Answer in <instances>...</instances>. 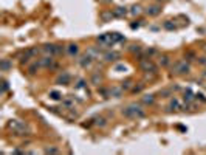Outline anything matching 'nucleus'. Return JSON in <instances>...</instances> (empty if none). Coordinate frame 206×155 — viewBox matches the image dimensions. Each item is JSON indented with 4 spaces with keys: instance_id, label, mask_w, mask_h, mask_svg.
I'll return each instance as SVG.
<instances>
[{
    "instance_id": "f257e3e1",
    "label": "nucleus",
    "mask_w": 206,
    "mask_h": 155,
    "mask_svg": "<svg viewBox=\"0 0 206 155\" xmlns=\"http://www.w3.org/2000/svg\"><path fill=\"white\" fill-rule=\"evenodd\" d=\"M123 115L125 118H130V119H140V118H144L146 116V110L143 109L141 104L132 102L125 109H123Z\"/></svg>"
},
{
    "instance_id": "f03ea898",
    "label": "nucleus",
    "mask_w": 206,
    "mask_h": 155,
    "mask_svg": "<svg viewBox=\"0 0 206 155\" xmlns=\"http://www.w3.org/2000/svg\"><path fill=\"white\" fill-rule=\"evenodd\" d=\"M140 68L144 73H158V67L150 59H140Z\"/></svg>"
},
{
    "instance_id": "7ed1b4c3",
    "label": "nucleus",
    "mask_w": 206,
    "mask_h": 155,
    "mask_svg": "<svg viewBox=\"0 0 206 155\" xmlns=\"http://www.w3.org/2000/svg\"><path fill=\"white\" fill-rule=\"evenodd\" d=\"M174 73H177V75H188L189 72H191V65L186 62V61H178V62H175V65H174Z\"/></svg>"
},
{
    "instance_id": "20e7f679",
    "label": "nucleus",
    "mask_w": 206,
    "mask_h": 155,
    "mask_svg": "<svg viewBox=\"0 0 206 155\" xmlns=\"http://www.w3.org/2000/svg\"><path fill=\"white\" fill-rule=\"evenodd\" d=\"M144 12H146L147 16H150V17H155V16H158V14L161 12V6H160V5H150V6L146 8Z\"/></svg>"
},
{
    "instance_id": "39448f33",
    "label": "nucleus",
    "mask_w": 206,
    "mask_h": 155,
    "mask_svg": "<svg viewBox=\"0 0 206 155\" xmlns=\"http://www.w3.org/2000/svg\"><path fill=\"white\" fill-rule=\"evenodd\" d=\"M93 61H95V59H93L90 54H85V56H82L81 59H78V64H79L82 68H87V67H90V65L93 64Z\"/></svg>"
},
{
    "instance_id": "423d86ee",
    "label": "nucleus",
    "mask_w": 206,
    "mask_h": 155,
    "mask_svg": "<svg viewBox=\"0 0 206 155\" xmlns=\"http://www.w3.org/2000/svg\"><path fill=\"white\" fill-rule=\"evenodd\" d=\"M65 51H67V54H68V56L75 58V56H78V54H79V47H78L76 43H70V45H67Z\"/></svg>"
},
{
    "instance_id": "0eeeda50",
    "label": "nucleus",
    "mask_w": 206,
    "mask_h": 155,
    "mask_svg": "<svg viewBox=\"0 0 206 155\" xmlns=\"http://www.w3.org/2000/svg\"><path fill=\"white\" fill-rule=\"evenodd\" d=\"M70 75L68 73H62L61 76H57V79H56V82L59 84V85H68L70 84Z\"/></svg>"
},
{
    "instance_id": "6e6552de",
    "label": "nucleus",
    "mask_w": 206,
    "mask_h": 155,
    "mask_svg": "<svg viewBox=\"0 0 206 155\" xmlns=\"http://www.w3.org/2000/svg\"><path fill=\"white\" fill-rule=\"evenodd\" d=\"M39 64H41V67H51V65H54V59H53V56L50 54V56H45L43 59L39 61Z\"/></svg>"
},
{
    "instance_id": "1a4fd4ad",
    "label": "nucleus",
    "mask_w": 206,
    "mask_h": 155,
    "mask_svg": "<svg viewBox=\"0 0 206 155\" xmlns=\"http://www.w3.org/2000/svg\"><path fill=\"white\" fill-rule=\"evenodd\" d=\"M118 58H120V53H116V51H109V53L104 54V61H105V62H113V61H116Z\"/></svg>"
},
{
    "instance_id": "9d476101",
    "label": "nucleus",
    "mask_w": 206,
    "mask_h": 155,
    "mask_svg": "<svg viewBox=\"0 0 206 155\" xmlns=\"http://www.w3.org/2000/svg\"><path fill=\"white\" fill-rule=\"evenodd\" d=\"M181 102H180V99H177V98H174V99H170V102H169V110H174V112H177V110H180L181 109Z\"/></svg>"
},
{
    "instance_id": "9b49d317",
    "label": "nucleus",
    "mask_w": 206,
    "mask_h": 155,
    "mask_svg": "<svg viewBox=\"0 0 206 155\" xmlns=\"http://www.w3.org/2000/svg\"><path fill=\"white\" fill-rule=\"evenodd\" d=\"M141 12H143V6L141 5H132L130 6V11H129L130 16H140Z\"/></svg>"
},
{
    "instance_id": "f8f14e48",
    "label": "nucleus",
    "mask_w": 206,
    "mask_h": 155,
    "mask_svg": "<svg viewBox=\"0 0 206 155\" xmlns=\"http://www.w3.org/2000/svg\"><path fill=\"white\" fill-rule=\"evenodd\" d=\"M170 56L169 54H160V65L161 67H169L170 65Z\"/></svg>"
},
{
    "instance_id": "ddd939ff",
    "label": "nucleus",
    "mask_w": 206,
    "mask_h": 155,
    "mask_svg": "<svg viewBox=\"0 0 206 155\" xmlns=\"http://www.w3.org/2000/svg\"><path fill=\"white\" fill-rule=\"evenodd\" d=\"M141 101H143V104H146V106H152V104L155 102V95H144Z\"/></svg>"
},
{
    "instance_id": "4468645a",
    "label": "nucleus",
    "mask_w": 206,
    "mask_h": 155,
    "mask_svg": "<svg viewBox=\"0 0 206 155\" xmlns=\"http://www.w3.org/2000/svg\"><path fill=\"white\" fill-rule=\"evenodd\" d=\"M127 12H129V11H127V8H123V6H120V8L113 9V16H115V17H124Z\"/></svg>"
},
{
    "instance_id": "2eb2a0df",
    "label": "nucleus",
    "mask_w": 206,
    "mask_h": 155,
    "mask_svg": "<svg viewBox=\"0 0 206 155\" xmlns=\"http://www.w3.org/2000/svg\"><path fill=\"white\" fill-rule=\"evenodd\" d=\"M112 17H115L113 16V11H104V12H101V20L102 22H109Z\"/></svg>"
},
{
    "instance_id": "dca6fc26",
    "label": "nucleus",
    "mask_w": 206,
    "mask_h": 155,
    "mask_svg": "<svg viewBox=\"0 0 206 155\" xmlns=\"http://www.w3.org/2000/svg\"><path fill=\"white\" fill-rule=\"evenodd\" d=\"M11 67H12V64H11V61H9V59H2V65H0L2 72H8Z\"/></svg>"
},
{
    "instance_id": "f3484780",
    "label": "nucleus",
    "mask_w": 206,
    "mask_h": 155,
    "mask_svg": "<svg viewBox=\"0 0 206 155\" xmlns=\"http://www.w3.org/2000/svg\"><path fill=\"white\" fill-rule=\"evenodd\" d=\"M194 98H195V95H194L189 88H188V90H184V93H183V99H184L186 102H191Z\"/></svg>"
},
{
    "instance_id": "a211bd4d",
    "label": "nucleus",
    "mask_w": 206,
    "mask_h": 155,
    "mask_svg": "<svg viewBox=\"0 0 206 155\" xmlns=\"http://www.w3.org/2000/svg\"><path fill=\"white\" fill-rule=\"evenodd\" d=\"M87 54H90L93 59H98V58H99V47H98V48H90V50L87 51Z\"/></svg>"
},
{
    "instance_id": "6ab92c4d",
    "label": "nucleus",
    "mask_w": 206,
    "mask_h": 155,
    "mask_svg": "<svg viewBox=\"0 0 206 155\" xmlns=\"http://www.w3.org/2000/svg\"><path fill=\"white\" fill-rule=\"evenodd\" d=\"M121 87H123V90H130L133 87V81L132 79H125V81H123Z\"/></svg>"
},
{
    "instance_id": "aec40b11",
    "label": "nucleus",
    "mask_w": 206,
    "mask_h": 155,
    "mask_svg": "<svg viewBox=\"0 0 206 155\" xmlns=\"http://www.w3.org/2000/svg\"><path fill=\"white\" fill-rule=\"evenodd\" d=\"M95 124H96V126H99V127H104V126L107 124V119H105V118H96Z\"/></svg>"
},
{
    "instance_id": "412c9836",
    "label": "nucleus",
    "mask_w": 206,
    "mask_h": 155,
    "mask_svg": "<svg viewBox=\"0 0 206 155\" xmlns=\"http://www.w3.org/2000/svg\"><path fill=\"white\" fill-rule=\"evenodd\" d=\"M91 84H95V85H99V84H101V76H99L98 73H95V75L91 76Z\"/></svg>"
},
{
    "instance_id": "4be33fe9",
    "label": "nucleus",
    "mask_w": 206,
    "mask_h": 155,
    "mask_svg": "<svg viewBox=\"0 0 206 155\" xmlns=\"http://www.w3.org/2000/svg\"><path fill=\"white\" fill-rule=\"evenodd\" d=\"M50 98L54 99V101H59V99L62 98V95H61L59 92H51V93H50Z\"/></svg>"
},
{
    "instance_id": "5701e85b",
    "label": "nucleus",
    "mask_w": 206,
    "mask_h": 155,
    "mask_svg": "<svg viewBox=\"0 0 206 155\" xmlns=\"http://www.w3.org/2000/svg\"><path fill=\"white\" fill-rule=\"evenodd\" d=\"M143 88H144V84H143V82H140V85H133V87H132V92H135V93H140Z\"/></svg>"
},
{
    "instance_id": "b1692460",
    "label": "nucleus",
    "mask_w": 206,
    "mask_h": 155,
    "mask_svg": "<svg viewBox=\"0 0 206 155\" xmlns=\"http://www.w3.org/2000/svg\"><path fill=\"white\" fill-rule=\"evenodd\" d=\"M160 95H161L163 98L170 96V95H172V88H164V90H161V92H160Z\"/></svg>"
},
{
    "instance_id": "393cba45",
    "label": "nucleus",
    "mask_w": 206,
    "mask_h": 155,
    "mask_svg": "<svg viewBox=\"0 0 206 155\" xmlns=\"http://www.w3.org/2000/svg\"><path fill=\"white\" fill-rule=\"evenodd\" d=\"M45 152L47 154H59V149L57 148H45Z\"/></svg>"
},
{
    "instance_id": "a878e982",
    "label": "nucleus",
    "mask_w": 206,
    "mask_h": 155,
    "mask_svg": "<svg viewBox=\"0 0 206 155\" xmlns=\"http://www.w3.org/2000/svg\"><path fill=\"white\" fill-rule=\"evenodd\" d=\"M76 88H87V82L84 79H79L78 84H76Z\"/></svg>"
},
{
    "instance_id": "bb28decb",
    "label": "nucleus",
    "mask_w": 206,
    "mask_h": 155,
    "mask_svg": "<svg viewBox=\"0 0 206 155\" xmlns=\"http://www.w3.org/2000/svg\"><path fill=\"white\" fill-rule=\"evenodd\" d=\"M129 50H130L132 53H135V51H136V53H140V51H141V47H140V45H135V43H133V45H130V48H129Z\"/></svg>"
},
{
    "instance_id": "cd10ccee",
    "label": "nucleus",
    "mask_w": 206,
    "mask_h": 155,
    "mask_svg": "<svg viewBox=\"0 0 206 155\" xmlns=\"http://www.w3.org/2000/svg\"><path fill=\"white\" fill-rule=\"evenodd\" d=\"M163 27H164L166 30H175V25H174V23H170L169 20H167V22H164V23H163Z\"/></svg>"
},
{
    "instance_id": "c85d7f7f",
    "label": "nucleus",
    "mask_w": 206,
    "mask_h": 155,
    "mask_svg": "<svg viewBox=\"0 0 206 155\" xmlns=\"http://www.w3.org/2000/svg\"><path fill=\"white\" fill-rule=\"evenodd\" d=\"M195 98L200 99V102H206V96L203 93H195Z\"/></svg>"
},
{
    "instance_id": "c756f323",
    "label": "nucleus",
    "mask_w": 206,
    "mask_h": 155,
    "mask_svg": "<svg viewBox=\"0 0 206 155\" xmlns=\"http://www.w3.org/2000/svg\"><path fill=\"white\" fill-rule=\"evenodd\" d=\"M41 67V64H34V65H31L30 67V75H34L36 73V68H39Z\"/></svg>"
},
{
    "instance_id": "7c9ffc66",
    "label": "nucleus",
    "mask_w": 206,
    "mask_h": 155,
    "mask_svg": "<svg viewBox=\"0 0 206 155\" xmlns=\"http://www.w3.org/2000/svg\"><path fill=\"white\" fill-rule=\"evenodd\" d=\"M6 90H8V82H6V81H3V93H5Z\"/></svg>"
},
{
    "instance_id": "2f4dec72",
    "label": "nucleus",
    "mask_w": 206,
    "mask_h": 155,
    "mask_svg": "<svg viewBox=\"0 0 206 155\" xmlns=\"http://www.w3.org/2000/svg\"><path fill=\"white\" fill-rule=\"evenodd\" d=\"M199 62H200L202 65H206V58H200V59H199Z\"/></svg>"
},
{
    "instance_id": "473e14b6",
    "label": "nucleus",
    "mask_w": 206,
    "mask_h": 155,
    "mask_svg": "<svg viewBox=\"0 0 206 155\" xmlns=\"http://www.w3.org/2000/svg\"><path fill=\"white\" fill-rule=\"evenodd\" d=\"M64 104H65V106H67V107H71V102H70V101H65V102H64Z\"/></svg>"
}]
</instances>
